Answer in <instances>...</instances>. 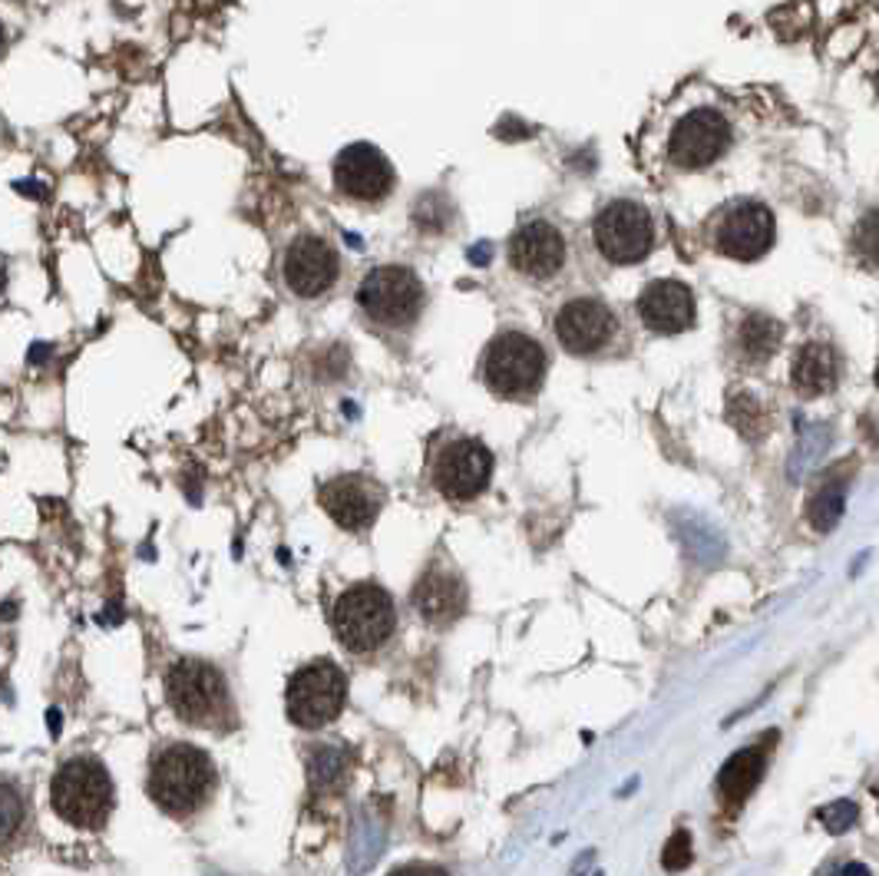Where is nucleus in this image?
Masks as SVG:
<instances>
[{
    "label": "nucleus",
    "instance_id": "412c9836",
    "mask_svg": "<svg viewBox=\"0 0 879 876\" xmlns=\"http://www.w3.org/2000/svg\"><path fill=\"white\" fill-rule=\"evenodd\" d=\"M830 441H833V430L827 423H807V427H803L800 436H797V447L790 454V464H787V477L793 483H800L814 467H820V460L830 450Z\"/></svg>",
    "mask_w": 879,
    "mask_h": 876
},
{
    "label": "nucleus",
    "instance_id": "2f4dec72",
    "mask_svg": "<svg viewBox=\"0 0 879 876\" xmlns=\"http://www.w3.org/2000/svg\"><path fill=\"white\" fill-rule=\"evenodd\" d=\"M876 384H879V368H876Z\"/></svg>",
    "mask_w": 879,
    "mask_h": 876
},
{
    "label": "nucleus",
    "instance_id": "a878e982",
    "mask_svg": "<svg viewBox=\"0 0 879 876\" xmlns=\"http://www.w3.org/2000/svg\"><path fill=\"white\" fill-rule=\"evenodd\" d=\"M817 821L824 824V830H827V834L840 837V834H846V830H853V827H856V821H859V804H856V800H850V797L830 800L827 808H820Z\"/></svg>",
    "mask_w": 879,
    "mask_h": 876
},
{
    "label": "nucleus",
    "instance_id": "bb28decb",
    "mask_svg": "<svg viewBox=\"0 0 879 876\" xmlns=\"http://www.w3.org/2000/svg\"><path fill=\"white\" fill-rule=\"evenodd\" d=\"M853 249L866 265L879 268V208H872L859 218V226L853 232Z\"/></svg>",
    "mask_w": 879,
    "mask_h": 876
},
{
    "label": "nucleus",
    "instance_id": "6e6552de",
    "mask_svg": "<svg viewBox=\"0 0 879 876\" xmlns=\"http://www.w3.org/2000/svg\"><path fill=\"white\" fill-rule=\"evenodd\" d=\"M166 698L179 721L208 727L215 718L229 711V691L226 678L218 675L215 665L199 659H182L166 675Z\"/></svg>",
    "mask_w": 879,
    "mask_h": 876
},
{
    "label": "nucleus",
    "instance_id": "4468645a",
    "mask_svg": "<svg viewBox=\"0 0 879 876\" xmlns=\"http://www.w3.org/2000/svg\"><path fill=\"white\" fill-rule=\"evenodd\" d=\"M397 173L391 160L371 142H351L334 156V189L364 205H378L394 192Z\"/></svg>",
    "mask_w": 879,
    "mask_h": 876
},
{
    "label": "nucleus",
    "instance_id": "9d476101",
    "mask_svg": "<svg viewBox=\"0 0 879 876\" xmlns=\"http://www.w3.org/2000/svg\"><path fill=\"white\" fill-rule=\"evenodd\" d=\"M552 331L565 354L596 357L615 341L619 318L599 295H569L552 315Z\"/></svg>",
    "mask_w": 879,
    "mask_h": 876
},
{
    "label": "nucleus",
    "instance_id": "1a4fd4ad",
    "mask_svg": "<svg viewBox=\"0 0 879 876\" xmlns=\"http://www.w3.org/2000/svg\"><path fill=\"white\" fill-rule=\"evenodd\" d=\"M284 701L288 718L298 727H324L344 711L347 678L331 659H318L291 675Z\"/></svg>",
    "mask_w": 879,
    "mask_h": 876
},
{
    "label": "nucleus",
    "instance_id": "f3484780",
    "mask_svg": "<svg viewBox=\"0 0 879 876\" xmlns=\"http://www.w3.org/2000/svg\"><path fill=\"white\" fill-rule=\"evenodd\" d=\"M638 321L651 334H681L695 325V295L685 281L675 278H654L641 288L635 302Z\"/></svg>",
    "mask_w": 879,
    "mask_h": 876
},
{
    "label": "nucleus",
    "instance_id": "c756f323",
    "mask_svg": "<svg viewBox=\"0 0 879 876\" xmlns=\"http://www.w3.org/2000/svg\"><path fill=\"white\" fill-rule=\"evenodd\" d=\"M391 876H450V873L444 866H436V863H404Z\"/></svg>",
    "mask_w": 879,
    "mask_h": 876
},
{
    "label": "nucleus",
    "instance_id": "7ed1b4c3",
    "mask_svg": "<svg viewBox=\"0 0 879 876\" xmlns=\"http://www.w3.org/2000/svg\"><path fill=\"white\" fill-rule=\"evenodd\" d=\"M357 308L378 328L407 331L420 321L426 305V288L420 275L407 265H378L357 281Z\"/></svg>",
    "mask_w": 879,
    "mask_h": 876
},
{
    "label": "nucleus",
    "instance_id": "b1692460",
    "mask_svg": "<svg viewBox=\"0 0 879 876\" xmlns=\"http://www.w3.org/2000/svg\"><path fill=\"white\" fill-rule=\"evenodd\" d=\"M351 771V754L344 748H334V745H321L315 754H311V784L321 787V790H331L337 787Z\"/></svg>",
    "mask_w": 879,
    "mask_h": 876
},
{
    "label": "nucleus",
    "instance_id": "f257e3e1",
    "mask_svg": "<svg viewBox=\"0 0 879 876\" xmlns=\"http://www.w3.org/2000/svg\"><path fill=\"white\" fill-rule=\"evenodd\" d=\"M483 381L486 388L502 397V401H530L539 394L546 371H549V357L546 347L520 331V328H506L493 334V341L483 351Z\"/></svg>",
    "mask_w": 879,
    "mask_h": 876
},
{
    "label": "nucleus",
    "instance_id": "39448f33",
    "mask_svg": "<svg viewBox=\"0 0 879 876\" xmlns=\"http://www.w3.org/2000/svg\"><path fill=\"white\" fill-rule=\"evenodd\" d=\"M331 625L347 651L364 655V651L381 648L394 635L397 609L387 589L374 586V582H357V586L344 589L341 599L334 602Z\"/></svg>",
    "mask_w": 879,
    "mask_h": 876
},
{
    "label": "nucleus",
    "instance_id": "4be33fe9",
    "mask_svg": "<svg viewBox=\"0 0 879 876\" xmlns=\"http://www.w3.org/2000/svg\"><path fill=\"white\" fill-rule=\"evenodd\" d=\"M784 328L774 321V318H764V315H751L744 318L741 331H738V344H741V354L748 360H764L777 351V341H780Z\"/></svg>",
    "mask_w": 879,
    "mask_h": 876
},
{
    "label": "nucleus",
    "instance_id": "f03ea898",
    "mask_svg": "<svg viewBox=\"0 0 879 876\" xmlns=\"http://www.w3.org/2000/svg\"><path fill=\"white\" fill-rule=\"evenodd\" d=\"M215 790V767L205 751L192 745H169L153 758L150 797L169 817L195 814Z\"/></svg>",
    "mask_w": 879,
    "mask_h": 876
},
{
    "label": "nucleus",
    "instance_id": "0eeeda50",
    "mask_svg": "<svg viewBox=\"0 0 879 876\" xmlns=\"http://www.w3.org/2000/svg\"><path fill=\"white\" fill-rule=\"evenodd\" d=\"M711 245L735 262H757L774 245V212L754 199H735L714 212L708 223Z\"/></svg>",
    "mask_w": 879,
    "mask_h": 876
},
{
    "label": "nucleus",
    "instance_id": "423d86ee",
    "mask_svg": "<svg viewBox=\"0 0 879 876\" xmlns=\"http://www.w3.org/2000/svg\"><path fill=\"white\" fill-rule=\"evenodd\" d=\"M593 245L615 268L645 262L654 249V223L645 202L638 199L606 202L593 218Z\"/></svg>",
    "mask_w": 879,
    "mask_h": 876
},
{
    "label": "nucleus",
    "instance_id": "f8f14e48",
    "mask_svg": "<svg viewBox=\"0 0 879 876\" xmlns=\"http://www.w3.org/2000/svg\"><path fill=\"white\" fill-rule=\"evenodd\" d=\"M341 278V255L337 249L315 236V232H302L295 236L284 252H281V281L295 299L302 302H315L337 284Z\"/></svg>",
    "mask_w": 879,
    "mask_h": 876
},
{
    "label": "nucleus",
    "instance_id": "2eb2a0df",
    "mask_svg": "<svg viewBox=\"0 0 879 876\" xmlns=\"http://www.w3.org/2000/svg\"><path fill=\"white\" fill-rule=\"evenodd\" d=\"M730 145V123L711 110V106H698L688 116L678 119V126L672 129L668 139V160L678 169H708L711 163H717Z\"/></svg>",
    "mask_w": 879,
    "mask_h": 876
},
{
    "label": "nucleus",
    "instance_id": "aec40b11",
    "mask_svg": "<svg viewBox=\"0 0 879 876\" xmlns=\"http://www.w3.org/2000/svg\"><path fill=\"white\" fill-rule=\"evenodd\" d=\"M793 388L803 397H824L837 388L840 381V360L833 354L830 344L824 341H811L803 344L793 357Z\"/></svg>",
    "mask_w": 879,
    "mask_h": 876
},
{
    "label": "nucleus",
    "instance_id": "a211bd4d",
    "mask_svg": "<svg viewBox=\"0 0 879 876\" xmlns=\"http://www.w3.org/2000/svg\"><path fill=\"white\" fill-rule=\"evenodd\" d=\"M413 606L430 625H450L467 609V586L463 579L444 566H433L413 589Z\"/></svg>",
    "mask_w": 879,
    "mask_h": 876
},
{
    "label": "nucleus",
    "instance_id": "5701e85b",
    "mask_svg": "<svg viewBox=\"0 0 879 876\" xmlns=\"http://www.w3.org/2000/svg\"><path fill=\"white\" fill-rule=\"evenodd\" d=\"M846 513V483H827L814 499H811V523L817 533H833Z\"/></svg>",
    "mask_w": 879,
    "mask_h": 876
},
{
    "label": "nucleus",
    "instance_id": "20e7f679",
    "mask_svg": "<svg viewBox=\"0 0 879 876\" xmlns=\"http://www.w3.org/2000/svg\"><path fill=\"white\" fill-rule=\"evenodd\" d=\"M50 804L60 821L84 830H100L113 811V780L106 767L93 758L66 761L50 784Z\"/></svg>",
    "mask_w": 879,
    "mask_h": 876
},
{
    "label": "nucleus",
    "instance_id": "c85d7f7f",
    "mask_svg": "<svg viewBox=\"0 0 879 876\" xmlns=\"http://www.w3.org/2000/svg\"><path fill=\"white\" fill-rule=\"evenodd\" d=\"M378 850H381V827H374V824H357V830H354V847H351V853H354V866L357 869H364V866H371L374 860H378Z\"/></svg>",
    "mask_w": 879,
    "mask_h": 876
},
{
    "label": "nucleus",
    "instance_id": "cd10ccee",
    "mask_svg": "<svg viewBox=\"0 0 879 876\" xmlns=\"http://www.w3.org/2000/svg\"><path fill=\"white\" fill-rule=\"evenodd\" d=\"M691 860H695L691 834H688L685 827H678V830L668 837L665 850H662V866H665L668 873H681V869H688V866H691Z\"/></svg>",
    "mask_w": 879,
    "mask_h": 876
},
{
    "label": "nucleus",
    "instance_id": "9b49d317",
    "mask_svg": "<svg viewBox=\"0 0 879 876\" xmlns=\"http://www.w3.org/2000/svg\"><path fill=\"white\" fill-rule=\"evenodd\" d=\"M506 258H509V268L526 281H536V284L556 281L569 262L565 232L552 223V218L533 215L509 236Z\"/></svg>",
    "mask_w": 879,
    "mask_h": 876
},
{
    "label": "nucleus",
    "instance_id": "6ab92c4d",
    "mask_svg": "<svg viewBox=\"0 0 879 876\" xmlns=\"http://www.w3.org/2000/svg\"><path fill=\"white\" fill-rule=\"evenodd\" d=\"M767 761H770L767 745H751V748L730 754L724 761V767L717 771V790L730 808H741L744 800L757 790V784L767 771Z\"/></svg>",
    "mask_w": 879,
    "mask_h": 876
},
{
    "label": "nucleus",
    "instance_id": "ddd939ff",
    "mask_svg": "<svg viewBox=\"0 0 879 876\" xmlns=\"http://www.w3.org/2000/svg\"><path fill=\"white\" fill-rule=\"evenodd\" d=\"M430 477L440 496L454 503L476 499L493 477V454L473 436H454L433 454Z\"/></svg>",
    "mask_w": 879,
    "mask_h": 876
},
{
    "label": "nucleus",
    "instance_id": "dca6fc26",
    "mask_svg": "<svg viewBox=\"0 0 879 876\" xmlns=\"http://www.w3.org/2000/svg\"><path fill=\"white\" fill-rule=\"evenodd\" d=\"M318 499L341 530L357 533V530H368L378 520L384 506V490L364 473H341L321 486Z\"/></svg>",
    "mask_w": 879,
    "mask_h": 876
},
{
    "label": "nucleus",
    "instance_id": "7c9ffc66",
    "mask_svg": "<svg viewBox=\"0 0 879 876\" xmlns=\"http://www.w3.org/2000/svg\"><path fill=\"white\" fill-rule=\"evenodd\" d=\"M840 876H872V873H869V866H866V863H846Z\"/></svg>",
    "mask_w": 879,
    "mask_h": 876
},
{
    "label": "nucleus",
    "instance_id": "393cba45",
    "mask_svg": "<svg viewBox=\"0 0 879 876\" xmlns=\"http://www.w3.org/2000/svg\"><path fill=\"white\" fill-rule=\"evenodd\" d=\"M681 539L688 546V553L701 562H717L724 556V543H721V533H714L708 523L701 520H691L685 530H681Z\"/></svg>",
    "mask_w": 879,
    "mask_h": 876
}]
</instances>
